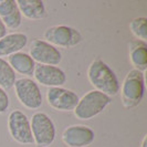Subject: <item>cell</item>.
Here are the masks:
<instances>
[{
  "label": "cell",
  "mask_w": 147,
  "mask_h": 147,
  "mask_svg": "<svg viewBox=\"0 0 147 147\" xmlns=\"http://www.w3.org/2000/svg\"><path fill=\"white\" fill-rule=\"evenodd\" d=\"M9 105H10L9 95L6 92V90H3L0 86V114L6 113V111L9 109Z\"/></svg>",
  "instance_id": "obj_19"
},
{
  "label": "cell",
  "mask_w": 147,
  "mask_h": 147,
  "mask_svg": "<svg viewBox=\"0 0 147 147\" xmlns=\"http://www.w3.org/2000/svg\"><path fill=\"white\" fill-rule=\"evenodd\" d=\"M140 147H147V135L144 136V138H143V140H142V145H140Z\"/></svg>",
  "instance_id": "obj_21"
},
{
  "label": "cell",
  "mask_w": 147,
  "mask_h": 147,
  "mask_svg": "<svg viewBox=\"0 0 147 147\" xmlns=\"http://www.w3.org/2000/svg\"><path fill=\"white\" fill-rule=\"evenodd\" d=\"M111 103L112 97L100 91L92 90L79 100L73 113L75 117L81 121H90L100 115Z\"/></svg>",
  "instance_id": "obj_3"
},
{
  "label": "cell",
  "mask_w": 147,
  "mask_h": 147,
  "mask_svg": "<svg viewBox=\"0 0 147 147\" xmlns=\"http://www.w3.org/2000/svg\"><path fill=\"white\" fill-rule=\"evenodd\" d=\"M17 5L22 17L29 20H41L48 16L42 0H17Z\"/></svg>",
  "instance_id": "obj_16"
},
{
  "label": "cell",
  "mask_w": 147,
  "mask_h": 147,
  "mask_svg": "<svg viewBox=\"0 0 147 147\" xmlns=\"http://www.w3.org/2000/svg\"><path fill=\"white\" fill-rule=\"evenodd\" d=\"M16 81L17 73L8 63L7 60L0 58V86L7 91L13 88Z\"/></svg>",
  "instance_id": "obj_17"
},
{
  "label": "cell",
  "mask_w": 147,
  "mask_h": 147,
  "mask_svg": "<svg viewBox=\"0 0 147 147\" xmlns=\"http://www.w3.org/2000/svg\"><path fill=\"white\" fill-rule=\"evenodd\" d=\"M8 131L11 138L21 145L34 144L30 118L20 110L11 111L8 115Z\"/></svg>",
  "instance_id": "obj_7"
},
{
  "label": "cell",
  "mask_w": 147,
  "mask_h": 147,
  "mask_svg": "<svg viewBox=\"0 0 147 147\" xmlns=\"http://www.w3.org/2000/svg\"><path fill=\"white\" fill-rule=\"evenodd\" d=\"M79 100L80 97L74 91L63 86L50 88L47 92L48 104L53 110L60 112H72Z\"/></svg>",
  "instance_id": "obj_9"
},
{
  "label": "cell",
  "mask_w": 147,
  "mask_h": 147,
  "mask_svg": "<svg viewBox=\"0 0 147 147\" xmlns=\"http://www.w3.org/2000/svg\"><path fill=\"white\" fill-rule=\"evenodd\" d=\"M16 96L21 105L28 110H39L43 104V96L39 84L30 78L17 79L15 85Z\"/></svg>",
  "instance_id": "obj_5"
},
{
  "label": "cell",
  "mask_w": 147,
  "mask_h": 147,
  "mask_svg": "<svg viewBox=\"0 0 147 147\" xmlns=\"http://www.w3.org/2000/svg\"><path fill=\"white\" fill-rule=\"evenodd\" d=\"M31 132L38 147H49L57 136V129L51 117L44 112H36L30 118Z\"/></svg>",
  "instance_id": "obj_4"
},
{
  "label": "cell",
  "mask_w": 147,
  "mask_h": 147,
  "mask_svg": "<svg viewBox=\"0 0 147 147\" xmlns=\"http://www.w3.org/2000/svg\"><path fill=\"white\" fill-rule=\"evenodd\" d=\"M6 34H7V28L5 27L3 22L1 21V19H0V39L2 37H5Z\"/></svg>",
  "instance_id": "obj_20"
},
{
  "label": "cell",
  "mask_w": 147,
  "mask_h": 147,
  "mask_svg": "<svg viewBox=\"0 0 147 147\" xmlns=\"http://www.w3.org/2000/svg\"><path fill=\"white\" fill-rule=\"evenodd\" d=\"M30 57L38 64L58 65L62 61V53L59 49L42 39H34L30 43Z\"/></svg>",
  "instance_id": "obj_8"
},
{
  "label": "cell",
  "mask_w": 147,
  "mask_h": 147,
  "mask_svg": "<svg viewBox=\"0 0 147 147\" xmlns=\"http://www.w3.org/2000/svg\"><path fill=\"white\" fill-rule=\"evenodd\" d=\"M119 90H121L123 106L127 110L137 107L142 103L145 94L144 72L132 69L126 74Z\"/></svg>",
  "instance_id": "obj_2"
},
{
  "label": "cell",
  "mask_w": 147,
  "mask_h": 147,
  "mask_svg": "<svg viewBox=\"0 0 147 147\" xmlns=\"http://www.w3.org/2000/svg\"><path fill=\"white\" fill-rule=\"evenodd\" d=\"M44 39L47 42L54 47L70 49L76 47L82 42L83 36L78 29L70 26L59 24L52 26L44 31Z\"/></svg>",
  "instance_id": "obj_6"
},
{
  "label": "cell",
  "mask_w": 147,
  "mask_h": 147,
  "mask_svg": "<svg viewBox=\"0 0 147 147\" xmlns=\"http://www.w3.org/2000/svg\"><path fill=\"white\" fill-rule=\"evenodd\" d=\"M0 19L5 27L17 30L22 24V15L16 0H0Z\"/></svg>",
  "instance_id": "obj_12"
},
{
  "label": "cell",
  "mask_w": 147,
  "mask_h": 147,
  "mask_svg": "<svg viewBox=\"0 0 147 147\" xmlns=\"http://www.w3.org/2000/svg\"><path fill=\"white\" fill-rule=\"evenodd\" d=\"M129 29L132 33L138 40H147V18L146 17H137L129 22Z\"/></svg>",
  "instance_id": "obj_18"
},
{
  "label": "cell",
  "mask_w": 147,
  "mask_h": 147,
  "mask_svg": "<svg viewBox=\"0 0 147 147\" xmlns=\"http://www.w3.org/2000/svg\"><path fill=\"white\" fill-rule=\"evenodd\" d=\"M7 61L16 73L21 74L23 75V78H28V76L33 75L34 69L37 65V63L30 57L29 53L22 51L8 57Z\"/></svg>",
  "instance_id": "obj_14"
},
{
  "label": "cell",
  "mask_w": 147,
  "mask_h": 147,
  "mask_svg": "<svg viewBox=\"0 0 147 147\" xmlns=\"http://www.w3.org/2000/svg\"><path fill=\"white\" fill-rule=\"evenodd\" d=\"M28 44V36L22 32L7 33L0 39V58L21 52Z\"/></svg>",
  "instance_id": "obj_13"
},
{
  "label": "cell",
  "mask_w": 147,
  "mask_h": 147,
  "mask_svg": "<svg viewBox=\"0 0 147 147\" xmlns=\"http://www.w3.org/2000/svg\"><path fill=\"white\" fill-rule=\"evenodd\" d=\"M33 78L37 83L48 88H59L63 86L67 81L65 72L58 65H47V64H37Z\"/></svg>",
  "instance_id": "obj_11"
},
{
  "label": "cell",
  "mask_w": 147,
  "mask_h": 147,
  "mask_svg": "<svg viewBox=\"0 0 147 147\" xmlns=\"http://www.w3.org/2000/svg\"><path fill=\"white\" fill-rule=\"evenodd\" d=\"M88 79L96 91H100L107 96H115L118 94L121 83L117 75L107 63L100 58L93 60L88 69Z\"/></svg>",
  "instance_id": "obj_1"
},
{
  "label": "cell",
  "mask_w": 147,
  "mask_h": 147,
  "mask_svg": "<svg viewBox=\"0 0 147 147\" xmlns=\"http://www.w3.org/2000/svg\"><path fill=\"white\" fill-rule=\"evenodd\" d=\"M129 60L135 70L145 72L147 69V44L138 39L132 40L128 43Z\"/></svg>",
  "instance_id": "obj_15"
},
{
  "label": "cell",
  "mask_w": 147,
  "mask_h": 147,
  "mask_svg": "<svg viewBox=\"0 0 147 147\" xmlns=\"http://www.w3.org/2000/svg\"><path fill=\"white\" fill-rule=\"evenodd\" d=\"M95 140V132L86 125H70L62 132V142L67 147H88Z\"/></svg>",
  "instance_id": "obj_10"
}]
</instances>
